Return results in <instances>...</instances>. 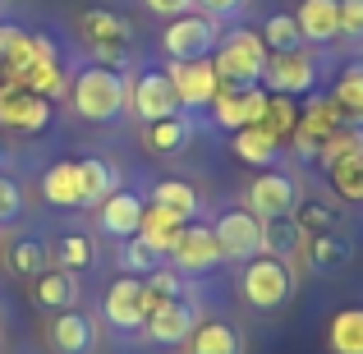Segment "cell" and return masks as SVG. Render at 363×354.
<instances>
[{
	"mask_svg": "<svg viewBox=\"0 0 363 354\" xmlns=\"http://www.w3.org/2000/svg\"><path fill=\"white\" fill-rule=\"evenodd\" d=\"M69 101L83 120L92 124H111L129 111V79L120 70H106V65H83L69 83Z\"/></svg>",
	"mask_w": 363,
	"mask_h": 354,
	"instance_id": "6da1fadb",
	"label": "cell"
},
{
	"mask_svg": "<svg viewBox=\"0 0 363 354\" xmlns=\"http://www.w3.org/2000/svg\"><path fill=\"white\" fill-rule=\"evenodd\" d=\"M267 55L272 51H267L262 33H253V28H230V33H221V42H216V51H212L216 79L230 83V88H253V83H262Z\"/></svg>",
	"mask_w": 363,
	"mask_h": 354,
	"instance_id": "7a4b0ae2",
	"label": "cell"
},
{
	"mask_svg": "<svg viewBox=\"0 0 363 354\" xmlns=\"http://www.w3.org/2000/svg\"><path fill=\"white\" fill-rule=\"evenodd\" d=\"M216 42H221V23L198 14V9H189L179 18H166V33H161L166 60H203V55L216 51Z\"/></svg>",
	"mask_w": 363,
	"mask_h": 354,
	"instance_id": "3957f363",
	"label": "cell"
},
{
	"mask_svg": "<svg viewBox=\"0 0 363 354\" xmlns=\"http://www.w3.org/2000/svg\"><path fill=\"white\" fill-rule=\"evenodd\" d=\"M240 290H244V299L253 304V309H281V304L294 294V272L281 262V258L257 253V258H248V262H244Z\"/></svg>",
	"mask_w": 363,
	"mask_h": 354,
	"instance_id": "277c9868",
	"label": "cell"
},
{
	"mask_svg": "<svg viewBox=\"0 0 363 354\" xmlns=\"http://www.w3.org/2000/svg\"><path fill=\"white\" fill-rule=\"evenodd\" d=\"M262 88L281 92V97H308L318 88V60H313L308 46H294V51H272L262 70Z\"/></svg>",
	"mask_w": 363,
	"mask_h": 354,
	"instance_id": "5b68a950",
	"label": "cell"
},
{
	"mask_svg": "<svg viewBox=\"0 0 363 354\" xmlns=\"http://www.w3.org/2000/svg\"><path fill=\"white\" fill-rule=\"evenodd\" d=\"M152 304H157V294L143 285V276H129V272L116 276L101 294V313L116 331H143V318H147Z\"/></svg>",
	"mask_w": 363,
	"mask_h": 354,
	"instance_id": "8992f818",
	"label": "cell"
},
{
	"mask_svg": "<svg viewBox=\"0 0 363 354\" xmlns=\"http://www.w3.org/2000/svg\"><path fill=\"white\" fill-rule=\"evenodd\" d=\"M51 120H55V101H46L42 92L23 88V83H5L0 79V129L42 133Z\"/></svg>",
	"mask_w": 363,
	"mask_h": 354,
	"instance_id": "52a82bcc",
	"label": "cell"
},
{
	"mask_svg": "<svg viewBox=\"0 0 363 354\" xmlns=\"http://www.w3.org/2000/svg\"><path fill=\"white\" fill-rule=\"evenodd\" d=\"M299 207V179L285 175V170L267 166L253 184L244 189V212H253L257 221H276V216H290Z\"/></svg>",
	"mask_w": 363,
	"mask_h": 354,
	"instance_id": "ba28073f",
	"label": "cell"
},
{
	"mask_svg": "<svg viewBox=\"0 0 363 354\" xmlns=\"http://www.w3.org/2000/svg\"><path fill=\"white\" fill-rule=\"evenodd\" d=\"M166 79L179 97V111H207L216 88H221L212 55H203V60H166Z\"/></svg>",
	"mask_w": 363,
	"mask_h": 354,
	"instance_id": "9c48e42d",
	"label": "cell"
},
{
	"mask_svg": "<svg viewBox=\"0 0 363 354\" xmlns=\"http://www.w3.org/2000/svg\"><path fill=\"white\" fill-rule=\"evenodd\" d=\"M166 262L175 267L179 276H203V272H212L216 262H225V258H221V244H216V231H212V226L184 221V231H179L175 248L166 253Z\"/></svg>",
	"mask_w": 363,
	"mask_h": 354,
	"instance_id": "30bf717a",
	"label": "cell"
},
{
	"mask_svg": "<svg viewBox=\"0 0 363 354\" xmlns=\"http://www.w3.org/2000/svg\"><path fill=\"white\" fill-rule=\"evenodd\" d=\"M194 327H198V309L184 299V294L157 299L147 309V318H143V336H147L152 345H184Z\"/></svg>",
	"mask_w": 363,
	"mask_h": 354,
	"instance_id": "8fae6325",
	"label": "cell"
},
{
	"mask_svg": "<svg viewBox=\"0 0 363 354\" xmlns=\"http://www.w3.org/2000/svg\"><path fill=\"white\" fill-rule=\"evenodd\" d=\"M207 111H212L216 129H230V133L248 129V124H257L262 111H267V88L262 83H253V88H230V83H221Z\"/></svg>",
	"mask_w": 363,
	"mask_h": 354,
	"instance_id": "7c38bea8",
	"label": "cell"
},
{
	"mask_svg": "<svg viewBox=\"0 0 363 354\" xmlns=\"http://www.w3.org/2000/svg\"><path fill=\"white\" fill-rule=\"evenodd\" d=\"M216 244H221V258L225 262H248V258L262 253V221L244 207H230V212L216 216Z\"/></svg>",
	"mask_w": 363,
	"mask_h": 354,
	"instance_id": "4fadbf2b",
	"label": "cell"
},
{
	"mask_svg": "<svg viewBox=\"0 0 363 354\" xmlns=\"http://www.w3.org/2000/svg\"><path fill=\"white\" fill-rule=\"evenodd\" d=\"M129 111L138 120H166V116H179V97L170 88L166 70H143L138 79L129 83Z\"/></svg>",
	"mask_w": 363,
	"mask_h": 354,
	"instance_id": "5bb4252c",
	"label": "cell"
},
{
	"mask_svg": "<svg viewBox=\"0 0 363 354\" xmlns=\"http://www.w3.org/2000/svg\"><path fill=\"white\" fill-rule=\"evenodd\" d=\"M336 124H345V116H340V106L331 97H313L308 92V106H299V124H294L290 143L299 157H318V143L327 138Z\"/></svg>",
	"mask_w": 363,
	"mask_h": 354,
	"instance_id": "9a60e30c",
	"label": "cell"
},
{
	"mask_svg": "<svg viewBox=\"0 0 363 354\" xmlns=\"http://www.w3.org/2000/svg\"><path fill=\"white\" fill-rule=\"evenodd\" d=\"M0 79L23 83V88L42 92L46 101H60L65 92H69V74H65L60 60H18V65H9V70H0Z\"/></svg>",
	"mask_w": 363,
	"mask_h": 354,
	"instance_id": "2e32d148",
	"label": "cell"
},
{
	"mask_svg": "<svg viewBox=\"0 0 363 354\" xmlns=\"http://www.w3.org/2000/svg\"><path fill=\"white\" fill-rule=\"evenodd\" d=\"M79 37H83V46H129L133 42V28H129V18L120 14V9H106V5H92V9H83L79 14Z\"/></svg>",
	"mask_w": 363,
	"mask_h": 354,
	"instance_id": "e0dca14e",
	"label": "cell"
},
{
	"mask_svg": "<svg viewBox=\"0 0 363 354\" xmlns=\"http://www.w3.org/2000/svg\"><path fill=\"white\" fill-rule=\"evenodd\" d=\"M294 23L308 46H331L340 37V0H299Z\"/></svg>",
	"mask_w": 363,
	"mask_h": 354,
	"instance_id": "ac0fdd59",
	"label": "cell"
},
{
	"mask_svg": "<svg viewBox=\"0 0 363 354\" xmlns=\"http://www.w3.org/2000/svg\"><path fill=\"white\" fill-rule=\"evenodd\" d=\"M79 272H65V267H46V272L33 276V299L51 313L65 309H79Z\"/></svg>",
	"mask_w": 363,
	"mask_h": 354,
	"instance_id": "d6986e66",
	"label": "cell"
},
{
	"mask_svg": "<svg viewBox=\"0 0 363 354\" xmlns=\"http://www.w3.org/2000/svg\"><path fill=\"white\" fill-rule=\"evenodd\" d=\"M46 331H51L55 354H88L92 345H97V327H92V318H88V313H79V309L55 313Z\"/></svg>",
	"mask_w": 363,
	"mask_h": 354,
	"instance_id": "ffe728a7",
	"label": "cell"
},
{
	"mask_svg": "<svg viewBox=\"0 0 363 354\" xmlns=\"http://www.w3.org/2000/svg\"><path fill=\"white\" fill-rule=\"evenodd\" d=\"M138 216H143V198L129 194V189H116V194L97 207V226H101V235H111V239L138 235Z\"/></svg>",
	"mask_w": 363,
	"mask_h": 354,
	"instance_id": "44dd1931",
	"label": "cell"
},
{
	"mask_svg": "<svg viewBox=\"0 0 363 354\" xmlns=\"http://www.w3.org/2000/svg\"><path fill=\"white\" fill-rule=\"evenodd\" d=\"M42 198L51 207H83V175H79V161H55V166H46L42 175Z\"/></svg>",
	"mask_w": 363,
	"mask_h": 354,
	"instance_id": "7402d4cb",
	"label": "cell"
},
{
	"mask_svg": "<svg viewBox=\"0 0 363 354\" xmlns=\"http://www.w3.org/2000/svg\"><path fill=\"white\" fill-rule=\"evenodd\" d=\"M189 354H244V341L230 322L221 318H198V327L189 331Z\"/></svg>",
	"mask_w": 363,
	"mask_h": 354,
	"instance_id": "603a6c76",
	"label": "cell"
},
{
	"mask_svg": "<svg viewBox=\"0 0 363 354\" xmlns=\"http://www.w3.org/2000/svg\"><path fill=\"white\" fill-rule=\"evenodd\" d=\"M79 175H83V207H101L116 189H124L120 166L106 157H83L79 161Z\"/></svg>",
	"mask_w": 363,
	"mask_h": 354,
	"instance_id": "cb8c5ba5",
	"label": "cell"
},
{
	"mask_svg": "<svg viewBox=\"0 0 363 354\" xmlns=\"http://www.w3.org/2000/svg\"><path fill=\"white\" fill-rule=\"evenodd\" d=\"M179 231H184V221H179L170 207H157V203H143V216H138V239L143 244H152L161 258L175 248Z\"/></svg>",
	"mask_w": 363,
	"mask_h": 354,
	"instance_id": "d4e9b609",
	"label": "cell"
},
{
	"mask_svg": "<svg viewBox=\"0 0 363 354\" xmlns=\"http://www.w3.org/2000/svg\"><path fill=\"white\" fill-rule=\"evenodd\" d=\"M230 148H235V157H240L244 166H257V170L276 166V157H281V143H276L272 133L262 129V124H248V129H235V133H230Z\"/></svg>",
	"mask_w": 363,
	"mask_h": 354,
	"instance_id": "484cf974",
	"label": "cell"
},
{
	"mask_svg": "<svg viewBox=\"0 0 363 354\" xmlns=\"http://www.w3.org/2000/svg\"><path fill=\"white\" fill-rule=\"evenodd\" d=\"M303 253H308L313 272H340V267L354 258V244H350V235H340V231H322V235L303 239Z\"/></svg>",
	"mask_w": 363,
	"mask_h": 354,
	"instance_id": "4316f807",
	"label": "cell"
},
{
	"mask_svg": "<svg viewBox=\"0 0 363 354\" xmlns=\"http://www.w3.org/2000/svg\"><path fill=\"white\" fill-rule=\"evenodd\" d=\"M147 203H157V207H170V212L179 216V221H194L198 212H203V198H198V189L189 184V179H157L152 184V198Z\"/></svg>",
	"mask_w": 363,
	"mask_h": 354,
	"instance_id": "83f0119b",
	"label": "cell"
},
{
	"mask_svg": "<svg viewBox=\"0 0 363 354\" xmlns=\"http://www.w3.org/2000/svg\"><path fill=\"white\" fill-rule=\"evenodd\" d=\"M303 226L294 221V216H276V221H262V253L267 258H294V253H303Z\"/></svg>",
	"mask_w": 363,
	"mask_h": 354,
	"instance_id": "f1b7e54d",
	"label": "cell"
},
{
	"mask_svg": "<svg viewBox=\"0 0 363 354\" xmlns=\"http://www.w3.org/2000/svg\"><path fill=\"white\" fill-rule=\"evenodd\" d=\"M331 101L340 106V116H345L350 124H363V60H350L345 70L336 74Z\"/></svg>",
	"mask_w": 363,
	"mask_h": 354,
	"instance_id": "f546056e",
	"label": "cell"
},
{
	"mask_svg": "<svg viewBox=\"0 0 363 354\" xmlns=\"http://www.w3.org/2000/svg\"><path fill=\"white\" fill-rule=\"evenodd\" d=\"M5 262H9V272H14V276L33 281L37 272H46V267H51V248H46L42 239H33V235H18L14 244L5 248Z\"/></svg>",
	"mask_w": 363,
	"mask_h": 354,
	"instance_id": "4dcf8cb0",
	"label": "cell"
},
{
	"mask_svg": "<svg viewBox=\"0 0 363 354\" xmlns=\"http://www.w3.org/2000/svg\"><path fill=\"white\" fill-rule=\"evenodd\" d=\"M359 152H363V124H350V120H345V124H336V129H331L327 138L318 143V157H313V161L327 170L331 161H340V157H359Z\"/></svg>",
	"mask_w": 363,
	"mask_h": 354,
	"instance_id": "1f68e13d",
	"label": "cell"
},
{
	"mask_svg": "<svg viewBox=\"0 0 363 354\" xmlns=\"http://www.w3.org/2000/svg\"><path fill=\"white\" fill-rule=\"evenodd\" d=\"M331 354H363V309H340L327 327Z\"/></svg>",
	"mask_w": 363,
	"mask_h": 354,
	"instance_id": "d6a6232c",
	"label": "cell"
},
{
	"mask_svg": "<svg viewBox=\"0 0 363 354\" xmlns=\"http://www.w3.org/2000/svg\"><path fill=\"white\" fill-rule=\"evenodd\" d=\"M189 143H194V124L184 120V111H179V116H166V120H152V124H147V148H152V152H184Z\"/></svg>",
	"mask_w": 363,
	"mask_h": 354,
	"instance_id": "836d02e7",
	"label": "cell"
},
{
	"mask_svg": "<svg viewBox=\"0 0 363 354\" xmlns=\"http://www.w3.org/2000/svg\"><path fill=\"white\" fill-rule=\"evenodd\" d=\"M257 124H262L276 143H290L294 124H299V101L281 97V92H267V111H262V120H257Z\"/></svg>",
	"mask_w": 363,
	"mask_h": 354,
	"instance_id": "e575fe53",
	"label": "cell"
},
{
	"mask_svg": "<svg viewBox=\"0 0 363 354\" xmlns=\"http://www.w3.org/2000/svg\"><path fill=\"white\" fill-rule=\"evenodd\" d=\"M327 184L336 189V198L345 203H363V152L359 157H340L327 166Z\"/></svg>",
	"mask_w": 363,
	"mask_h": 354,
	"instance_id": "d590c367",
	"label": "cell"
},
{
	"mask_svg": "<svg viewBox=\"0 0 363 354\" xmlns=\"http://www.w3.org/2000/svg\"><path fill=\"white\" fill-rule=\"evenodd\" d=\"M51 267H65V272H88L92 267V239L88 235H60L51 244Z\"/></svg>",
	"mask_w": 363,
	"mask_h": 354,
	"instance_id": "8d00e7d4",
	"label": "cell"
},
{
	"mask_svg": "<svg viewBox=\"0 0 363 354\" xmlns=\"http://www.w3.org/2000/svg\"><path fill=\"white\" fill-rule=\"evenodd\" d=\"M262 33V42H267V51H294V46H303V37H299V23H294V14H267V23L257 28Z\"/></svg>",
	"mask_w": 363,
	"mask_h": 354,
	"instance_id": "74e56055",
	"label": "cell"
},
{
	"mask_svg": "<svg viewBox=\"0 0 363 354\" xmlns=\"http://www.w3.org/2000/svg\"><path fill=\"white\" fill-rule=\"evenodd\" d=\"M28 55H33V33L18 28V23H9V18H0V70L28 60Z\"/></svg>",
	"mask_w": 363,
	"mask_h": 354,
	"instance_id": "f35d334b",
	"label": "cell"
},
{
	"mask_svg": "<svg viewBox=\"0 0 363 354\" xmlns=\"http://www.w3.org/2000/svg\"><path fill=\"white\" fill-rule=\"evenodd\" d=\"M161 262H166V258H161L152 244H143L138 235H129V239H124V248H120V267H124L129 276H147L152 267H161Z\"/></svg>",
	"mask_w": 363,
	"mask_h": 354,
	"instance_id": "ab89813d",
	"label": "cell"
},
{
	"mask_svg": "<svg viewBox=\"0 0 363 354\" xmlns=\"http://www.w3.org/2000/svg\"><path fill=\"white\" fill-rule=\"evenodd\" d=\"M294 221L303 226V235H322V231H336V212H331L327 203H318V198H299V207H294Z\"/></svg>",
	"mask_w": 363,
	"mask_h": 354,
	"instance_id": "60d3db41",
	"label": "cell"
},
{
	"mask_svg": "<svg viewBox=\"0 0 363 354\" xmlns=\"http://www.w3.org/2000/svg\"><path fill=\"white\" fill-rule=\"evenodd\" d=\"M143 285H147L157 299H175V294H184V276L175 272L170 262H161V267H152L147 276H143Z\"/></svg>",
	"mask_w": 363,
	"mask_h": 354,
	"instance_id": "b9f144b4",
	"label": "cell"
},
{
	"mask_svg": "<svg viewBox=\"0 0 363 354\" xmlns=\"http://www.w3.org/2000/svg\"><path fill=\"white\" fill-rule=\"evenodd\" d=\"M28 198H23V184L14 175H0V226H14L23 216Z\"/></svg>",
	"mask_w": 363,
	"mask_h": 354,
	"instance_id": "7bdbcfd3",
	"label": "cell"
},
{
	"mask_svg": "<svg viewBox=\"0 0 363 354\" xmlns=\"http://www.w3.org/2000/svg\"><path fill=\"white\" fill-rule=\"evenodd\" d=\"M244 5H248V0H194L198 14L216 18V23H225V18H240V14H244Z\"/></svg>",
	"mask_w": 363,
	"mask_h": 354,
	"instance_id": "ee69618b",
	"label": "cell"
},
{
	"mask_svg": "<svg viewBox=\"0 0 363 354\" xmlns=\"http://www.w3.org/2000/svg\"><path fill=\"white\" fill-rule=\"evenodd\" d=\"M340 37H363V0H340Z\"/></svg>",
	"mask_w": 363,
	"mask_h": 354,
	"instance_id": "f6af8a7d",
	"label": "cell"
},
{
	"mask_svg": "<svg viewBox=\"0 0 363 354\" xmlns=\"http://www.w3.org/2000/svg\"><path fill=\"white\" fill-rule=\"evenodd\" d=\"M143 5H147L152 14H161V18H179V14L194 9V0H143Z\"/></svg>",
	"mask_w": 363,
	"mask_h": 354,
	"instance_id": "bcb514c9",
	"label": "cell"
}]
</instances>
